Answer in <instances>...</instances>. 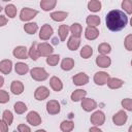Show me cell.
Segmentation results:
<instances>
[{
  "label": "cell",
  "mask_w": 132,
  "mask_h": 132,
  "mask_svg": "<svg viewBox=\"0 0 132 132\" xmlns=\"http://www.w3.org/2000/svg\"><path fill=\"white\" fill-rule=\"evenodd\" d=\"M73 66H74V61L71 58H65V59H63V61L61 63V68L65 71L71 70L73 68Z\"/></svg>",
  "instance_id": "cell-23"
},
{
  "label": "cell",
  "mask_w": 132,
  "mask_h": 132,
  "mask_svg": "<svg viewBox=\"0 0 132 132\" xmlns=\"http://www.w3.org/2000/svg\"><path fill=\"white\" fill-rule=\"evenodd\" d=\"M60 103L57 100H50L46 103V110L50 114H57L60 112Z\"/></svg>",
  "instance_id": "cell-10"
},
{
  "label": "cell",
  "mask_w": 132,
  "mask_h": 132,
  "mask_svg": "<svg viewBox=\"0 0 132 132\" xmlns=\"http://www.w3.org/2000/svg\"><path fill=\"white\" fill-rule=\"evenodd\" d=\"M13 108H14V111H15L16 113H19V114H22V113H24V112L27 110V106H26V104L23 103V102H16V103L14 104Z\"/></svg>",
  "instance_id": "cell-39"
},
{
  "label": "cell",
  "mask_w": 132,
  "mask_h": 132,
  "mask_svg": "<svg viewBox=\"0 0 132 132\" xmlns=\"http://www.w3.org/2000/svg\"><path fill=\"white\" fill-rule=\"evenodd\" d=\"M131 66H132V61H131Z\"/></svg>",
  "instance_id": "cell-53"
},
{
  "label": "cell",
  "mask_w": 132,
  "mask_h": 132,
  "mask_svg": "<svg viewBox=\"0 0 132 132\" xmlns=\"http://www.w3.org/2000/svg\"><path fill=\"white\" fill-rule=\"evenodd\" d=\"M38 13L37 10L35 9H31V8H28V7H25L22 9L21 13H20V19L22 21H30L32 20L36 14Z\"/></svg>",
  "instance_id": "cell-6"
},
{
  "label": "cell",
  "mask_w": 132,
  "mask_h": 132,
  "mask_svg": "<svg viewBox=\"0 0 132 132\" xmlns=\"http://www.w3.org/2000/svg\"><path fill=\"white\" fill-rule=\"evenodd\" d=\"M38 29V26L36 23H28L24 26V30L28 33V34H34Z\"/></svg>",
  "instance_id": "cell-33"
},
{
  "label": "cell",
  "mask_w": 132,
  "mask_h": 132,
  "mask_svg": "<svg viewBox=\"0 0 132 132\" xmlns=\"http://www.w3.org/2000/svg\"><path fill=\"white\" fill-rule=\"evenodd\" d=\"M7 131H8V125L4 121H1L0 122V132H7Z\"/></svg>",
  "instance_id": "cell-45"
},
{
  "label": "cell",
  "mask_w": 132,
  "mask_h": 132,
  "mask_svg": "<svg viewBox=\"0 0 132 132\" xmlns=\"http://www.w3.org/2000/svg\"><path fill=\"white\" fill-rule=\"evenodd\" d=\"M109 74L104 72V71H99V72H96L95 75H94V81L96 85H99V86H103L105 84H107V81L109 80Z\"/></svg>",
  "instance_id": "cell-3"
},
{
  "label": "cell",
  "mask_w": 132,
  "mask_h": 132,
  "mask_svg": "<svg viewBox=\"0 0 132 132\" xmlns=\"http://www.w3.org/2000/svg\"><path fill=\"white\" fill-rule=\"evenodd\" d=\"M86 22L91 27H96L100 24V18L98 15H89L86 19Z\"/></svg>",
  "instance_id": "cell-32"
},
{
  "label": "cell",
  "mask_w": 132,
  "mask_h": 132,
  "mask_svg": "<svg viewBox=\"0 0 132 132\" xmlns=\"http://www.w3.org/2000/svg\"><path fill=\"white\" fill-rule=\"evenodd\" d=\"M90 120H91V123L93 125H95V126H101L105 122V116H104V113L102 111L97 110V111H95L91 116V119Z\"/></svg>",
  "instance_id": "cell-5"
},
{
  "label": "cell",
  "mask_w": 132,
  "mask_h": 132,
  "mask_svg": "<svg viewBox=\"0 0 132 132\" xmlns=\"http://www.w3.org/2000/svg\"><path fill=\"white\" fill-rule=\"evenodd\" d=\"M18 132H31V129L25 124H20L18 126Z\"/></svg>",
  "instance_id": "cell-44"
},
{
  "label": "cell",
  "mask_w": 132,
  "mask_h": 132,
  "mask_svg": "<svg viewBox=\"0 0 132 132\" xmlns=\"http://www.w3.org/2000/svg\"><path fill=\"white\" fill-rule=\"evenodd\" d=\"M3 84H4V82H3V77L1 76V77H0V87H2Z\"/></svg>",
  "instance_id": "cell-48"
},
{
  "label": "cell",
  "mask_w": 132,
  "mask_h": 132,
  "mask_svg": "<svg viewBox=\"0 0 132 132\" xmlns=\"http://www.w3.org/2000/svg\"><path fill=\"white\" fill-rule=\"evenodd\" d=\"M31 77L37 81H42L48 77V73L42 67H35L31 70Z\"/></svg>",
  "instance_id": "cell-2"
},
{
  "label": "cell",
  "mask_w": 132,
  "mask_h": 132,
  "mask_svg": "<svg viewBox=\"0 0 132 132\" xmlns=\"http://www.w3.org/2000/svg\"><path fill=\"white\" fill-rule=\"evenodd\" d=\"M89 132H102V130H100V129L97 128V127H92V128H90Z\"/></svg>",
  "instance_id": "cell-47"
},
{
  "label": "cell",
  "mask_w": 132,
  "mask_h": 132,
  "mask_svg": "<svg viewBox=\"0 0 132 132\" xmlns=\"http://www.w3.org/2000/svg\"><path fill=\"white\" fill-rule=\"evenodd\" d=\"M72 80H73V84L74 85H76V86H82V85L88 84L89 76L86 73H84V72H79V73H77L76 75H74L72 77Z\"/></svg>",
  "instance_id": "cell-12"
},
{
  "label": "cell",
  "mask_w": 132,
  "mask_h": 132,
  "mask_svg": "<svg viewBox=\"0 0 132 132\" xmlns=\"http://www.w3.org/2000/svg\"><path fill=\"white\" fill-rule=\"evenodd\" d=\"M6 23H7L6 18L4 15H0V26H4L6 25Z\"/></svg>",
  "instance_id": "cell-46"
},
{
  "label": "cell",
  "mask_w": 132,
  "mask_h": 132,
  "mask_svg": "<svg viewBox=\"0 0 132 132\" xmlns=\"http://www.w3.org/2000/svg\"><path fill=\"white\" fill-rule=\"evenodd\" d=\"M10 91L14 95H20L24 91V85L20 80H13L11 82V86H10Z\"/></svg>",
  "instance_id": "cell-17"
},
{
  "label": "cell",
  "mask_w": 132,
  "mask_h": 132,
  "mask_svg": "<svg viewBox=\"0 0 132 132\" xmlns=\"http://www.w3.org/2000/svg\"><path fill=\"white\" fill-rule=\"evenodd\" d=\"M37 43L36 42H33V44L31 45L30 50H29V57L33 60V61H36L38 59V57L40 56L39 53H38V48H37Z\"/></svg>",
  "instance_id": "cell-29"
},
{
  "label": "cell",
  "mask_w": 132,
  "mask_h": 132,
  "mask_svg": "<svg viewBox=\"0 0 132 132\" xmlns=\"http://www.w3.org/2000/svg\"><path fill=\"white\" fill-rule=\"evenodd\" d=\"M5 13L9 16V18H14L16 15V8L13 4H8L5 6Z\"/></svg>",
  "instance_id": "cell-36"
},
{
  "label": "cell",
  "mask_w": 132,
  "mask_h": 132,
  "mask_svg": "<svg viewBox=\"0 0 132 132\" xmlns=\"http://www.w3.org/2000/svg\"><path fill=\"white\" fill-rule=\"evenodd\" d=\"M9 100V95L6 91L1 90L0 91V103H6Z\"/></svg>",
  "instance_id": "cell-43"
},
{
  "label": "cell",
  "mask_w": 132,
  "mask_h": 132,
  "mask_svg": "<svg viewBox=\"0 0 132 132\" xmlns=\"http://www.w3.org/2000/svg\"><path fill=\"white\" fill-rule=\"evenodd\" d=\"M11 67H12V63L10 60H2L0 62V71L3 74H8L11 71Z\"/></svg>",
  "instance_id": "cell-19"
},
{
  "label": "cell",
  "mask_w": 132,
  "mask_h": 132,
  "mask_svg": "<svg viewBox=\"0 0 132 132\" xmlns=\"http://www.w3.org/2000/svg\"><path fill=\"white\" fill-rule=\"evenodd\" d=\"M52 35H53V28L51 27V25L44 24L39 31V38L42 40H47Z\"/></svg>",
  "instance_id": "cell-7"
},
{
  "label": "cell",
  "mask_w": 132,
  "mask_h": 132,
  "mask_svg": "<svg viewBox=\"0 0 132 132\" xmlns=\"http://www.w3.org/2000/svg\"><path fill=\"white\" fill-rule=\"evenodd\" d=\"M79 44H80V39L75 36H71L67 42V46L70 51H76L78 48Z\"/></svg>",
  "instance_id": "cell-20"
},
{
  "label": "cell",
  "mask_w": 132,
  "mask_h": 132,
  "mask_svg": "<svg viewBox=\"0 0 132 132\" xmlns=\"http://www.w3.org/2000/svg\"><path fill=\"white\" fill-rule=\"evenodd\" d=\"M125 47L128 51H132V34H129L125 38Z\"/></svg>",
  "instance_id": "cell-42"
},
{
  "label": "cell",
  "mask_w": 132,
  "mask_h": 132,
  "mask_svg": "<svg viewBox=\"0 0 132 132\" xmlns=\"http://www.w3.org/2000/svg\"><path fill=\"white\" fill-rule=\"evenodd\" d=\"M96 64H97L99 67L107 68V67L110 66L111 60H110V58H108V57L105 56V55H99V56L96 58Z\"/></svg>",
  "instance_id": "cell-14"
},
{
  "label": "cell",
  "mask_w": 132,
  "mask_h": 132,
  "mask_svg": "<svg viewBox=\"0 0 132 132\" xmlns=\"http://www.w3.org/2000/svg\"><path fill=\"white\" fill-rule=\"evenodd\" d=\"M130 25H131V27H132V18H131V21H130Z\"/></svg>",
  "instance_id": "cell-52"
},
{
  "label": "cell",
  "mask_w": 132,
  "mask_h": 132,
  "mask_svg": "<svg viewBox=\"0 0 132 132\" xmlns=\"http://www.w3.org/2000/svg\"><path fill=\"white\" fill-rule=\"evenodd\" d=\"M92 54H93V48H92L91 46H89V45H85V46L80 50V56H81V58H84V59L90 58V57L92 56Z\"/></svg>",
  "instance_id": "cell-34"
},
{
  "label": "cell",
  "mask_w": 132,
  "mask_h": 132,
  "mask_svg": "<svg viewBox=\"0 0 132 132\" xmlns=\"http://www.w3.org/2000/svg\"><path fill=\"white\" fill-rule=\"evenodd\" d=\"M87 95V92L85 90H81V89H77L75 90L72 94H71V100L74 101V102H77L79 101L80 99H84V97Z\"/></svg>",
  "instance_id": "cell-22"
},
{
  "label": "cell",
  "mask_w": 132,
  "mask_h": 132,
  "mask_svg": "<svg viewBox=\"0 0 132 132\" xmlns=\"http://www.w3.org/2000/svg\"><path fill=\"white\" fill-rule=\"evenodd\" d=\"M70 31L72 33V36H75V37L79 38V36L81 35V32H82V28L78 23H74V24L71 25Z\"/></svg>",
  "instance_id": "cell-30"
},
{
  "label": "cell",
  "mask_w": 132,
  "mask_h": 132,
  "mask_svg": "<svg viewBox=\"0 0 132 132\" xmlns=\"http://www.w3.org/2000/svg\"><path fill=\"white\" fill-rule=\"evenodd\" d=\"M81 107L85 111H91V110H94L97 107V103L94 99L84 98L82 101H81Z\"/></svg>",
  "instance_id": "cell-11"
},
{
  "label": "cell",
  "mask_w": 132,
  "mask_h": 132,
  "mask_svg": "<svg viewBox=\"0 0 132 132\" xmlns=\"http://www.w3.org/2000/svg\"><path fill=\"white\" fill-rule=\"evenodd\" d=\"M105 23H106V27L110 31L117 32V31H121L126 27L128 23V18L122 10L113 9L106 14Z\"/></svg>",
  "instance_id": "cell-1"
},
{
  "label": "cell",
  "mask_w": 132,
  "mask_h": 132,
  "mask_svg": "<svg viewBox=\"0 0 132 132\" xmlns=\"http://www.w3.org/2000/svg\"><path fill=\"white\" fill-rule=\"evenodd\" d=\"M13 56L15 58H18V59H27L28 56H29V53H28L26 46L20 45V46L14 47V50H13Z\"/></svg>",
  "instance_id": "cell-13"
},
{
  "label": "cell",
  "mask_w": 132,
  "mask_h": 132,
  "mask_svg": "<svg viewBox=\"0 0 132 132\" xmlns=\"http://www.w3.org/2000/svg\"><path fill=\"white\" fill-rule=\"evenodd\" d=\"M110 51H111V47H110V45H109L108 43H106V42H103V43L99 44V46H98V52H99L101 55H107V54L110 53Z\"/></svg>",
  "instance_id": "cell-37"
},
{
  "label": "cell",
  "mask_w": 132,
  "mask_h": 132,
  "mask_svg": "<svg viewBox=\"0 0 132 132\" xmlns=\"http://www.w3.org/2000/svg\"><path fill=\"white\" fill-rule=\"evenodd\" d=\"M2 121H4L8 126L11 125L12 121H13V116L11 113L10 110H4L2 113Z\"/></svg>",
  "instance_id": "cell-35"
},
{
  "label": "cell",
  "mask_w": 132,
  "mask_h": 132,
  "mask_svg": "<svg viewBox=\"0 0 132 132\" xmlns=\"http://www.w3.org/2000/svg\"><path fill=\"white\" fill-rule=\"evenodd\" d=\"M27 121L32 126H37V125L41 124V118L36 111H30L27 116Z\"/></svg>",
  "instance_id": "cell-15"
},
{
  "label": "cell",
  "mask_w": 132,
  "mask_h": 132,
  "mask_svg": "<svg viewBox=\"0 0 132 132\" xmlns=\"http://www.w3.org/2000/svg\"><path fill=\"white\" fill-rule=\"evenodd\" d=\"M56 4H57V1L56 0H42L40 2V7L44 11H50L53 8H55Z\"/></svg>",
  "instance_id": "cell-21"
},
{
  "label": "cell",
  "mask_w": 132,
  "mask_h": 132,
  "mask_svg": "<svg viewBox=\"0 0 132 132\" xmlns=\"http://www.w3.org/2000/svg\"><path fill=\"white\" fill-rule=\"evenodd\" d=\"M14 68H15V72L18 74H20V75H24L29 71V66L27 64H25V63H22V62L16 63Z\"/></svg>",
  "instance_id": "cell-24"
},
{
  "label": "cell",
  "mask_w": 132,
  "mask_h": 132,
  "mask_svg": "<svg viewBox=\"0 0 132 132\" xmlns=\"http://www.w3.org/2000/svg\"><path fill=\"white\" fill-rule=\"evenodd\" d=\"M127 119H128V116H127V113H126L124 110L118 111V112L112 117V121H113V123H114L117 126H122V125H124V124L126 123Z\"/></svg>",
  "instance_id": "cell-9"
},
{
  "label": "cell",
  "mask_w": 132,
  "mask_h": 132,
  "mask_svg": "<svg viewBox=\"0 0 132 132\" xmlns=\"http://www.w3.org/2000/svg\"><path fill=\"white\" fill-rule=\"evenodd\" d=\"M74 128V123L72 121H63L60 124V129L63 132H71Z\"/></svg>",
  "instance_id": "cell-26"
},
{
  "label": "cell",
  "mask_w": 132,
  "mask_h": 132,
  "mask_svg": "<svg viewBox=\"0 0 132 132\" xmlns=\"http://www.w3.org/2000/svg\"><path fill=\"white\" fill-rule=\"evenodd\" d=\"M99 35V31L96 27H91V26H88L86 28V31H85V36L87 39L89 40H94L98 37Z\"/></svg>",
  "instance_id": "cell-16"
},
{
  "label": "cell",
  "mask_w": 132,
  "mask_h": 132,
  "mask_svg": "<svg viewBox=\"0 0 132 132\" xmlns=\"http://www.w3.org/2000/svg\"><path fill=\"white\" fill-rule=\"evenodd\" d=\"M53 43H54V44H57V43H58V41H57V38H54V40H53Z\"/></svg>",
  "instance_id": "cell-49"
},
{
  "label": "cell",
  "mask_w": 132,
  "mask_h": 132,
  "mask_svg": "<svg viewBox=\"0 0 132 132\" xmlns=\"http://www.w3.org/2000/svg\"><path fill=\"white\" fill-rule=\"evenodd\" d=\"M69 30H70V28H69L67 25H61V26L59 27L58 34H59V36H60L61 41H64V40L66 39V37H67V35H68V33H69Z\"/></svg>",
  "instance_id": "cell-28"
},
{
  "label": "cell",
  "mask_w": 132,
  "mask_h": 132,
  "mask_svg": "<svg viewBox=\"0 0 132 132\" xmlns=\"http://www.w3.org/2000/svg\"><path fill=\"white\" fill-rule=\"evenodd\" d=\"M60 61V56L59 55H51L46 58V63L50 66H56Z\"/></svg>",
  "instance_id": "cell-38"
},
{
  "label": "cell",
  "mask_w": 132,
  "mask_h": 132,
  "mask_svg": "<svg viewBox=\"0 0 132 132\" xmlns=\"http://www.w3.org/2000/svg\"><path fill=\"white\" fill-rule=\"evenodd\" d=\"M129 132H132V125L129 127Z\"/></svg>",
  "instance_id": "cell-51"
},
{
  "label": "cell",
  "mask_w": 132,
  "mask_h": 132,
  "mask_svg": "<svg viewBox=\"0 0 132 132\" xmlns=\"http://www.w3.org/2000/svg\"><path fill=\"white\" fill-rule=\"evenodd\" d=\"M37 48H38V53H39V55L40 56H43V57H48V56H51L52 54H53V47H52V45H50L48 43H45V42H43V43H39L38 45H37Z\"/></svg>",
  "instance_id": "cell-8"
},
{
  "label": "cell",
  "mask_w": 132,
  "mask_h": 132,
  "mask_svg": "<svg viewBox=\"0 0 132 132\" xmlns=\"http://www.w3.org/2000/svg\"><path fill=\"white\" fill-rule=\"evenodd\" d=\"M50 85H51L52 89H53L54 91H56V92H59V91H61V90L63 89V84H62L61 79H60L59 77H57V76L51 77V79H50Z\"/></svg>",
  "instance_id": "cell-18"
},
{
  "label": "cell",
  "mask_w": 132,
  "mask_h": 132,
  "mask_svg": "<svg viewBox=\"0 0 132 132\" xmlns=\"http://www.w3.org/2000/svg\"><path fill=\"white\" fill-rule=\"evenodd\" d=\"M122 7L127 13H132V1L131 0H124L122 2Z\"/></svg>",
  "instance_id": "cell-40"
},
{
  "label": "cell",
  "mask_w": 132,
  "mask_h": 132,
  "mask_svg": "<svg viewBox=\"0 0 132 132\" xmlns=\"http://www.w3.org/2000/svg\"><path fill=\"white\" fill-rule=\"evenodd\" d=\"M36 132H46L45 130H43V129H39V130H37Z\"/></svg>",
  "instance_id": "cell-50"
},
{
  "label": "cell",
  "mask_w": 132,
  "mask_h": 132,
  "mask_svg": "<svg viewBox=\"0 0 132 132\" xmlns=\"http://www.w3.org/2000/svg\"><path fill=\"white\" fill-rule=\"evenodd\" d=\"M67 15H68V13L65 11H55V12L51 13L52 20H54L56 22H61V21L65 20L67 18Z\"/></svg>",
  "instance_id": "cell-27"
},
{
  "label": "cell",
  "mask_w": 132,
  "mask_h": 132,
  "mask_svg": "<svg viewBox=\"0 0 132 132\" xmlns=\"http://www.w3.org/2000/svg\"><path fill=\"white\" fill-rule=\"evenodd\" d=\"M124 85V81L120 78H116V77H111L109 78V80L107 81V86L110 89H119Z\"/></svg>",
  "instance_id": "cell-25"
},
{
  "label": "cell",
  "mask_w": 132,
  "mask_h": 132,
  "mask_svg": "<svg viewBox=\"0 0 132 132\" xmlns=\"http://www.w3.org/2000/svg\"><path fill=\"white\" fill-rule=\"evenodd\" d=\"M50 96V91L46 87L44 86H41V87H38L36 90H35V93H34V97L36 100L38 101H42L44 99H46L47 97Z\"/></svg>",
  "instance_id": "cell-4"
},
{
  "label": "cell",
  "mask_w": 132,
  "mask_h": 132,
  "mask_svg": "<svg viewBox=\"0 0 132 132\" xmlns=\"http://www.w3.org/2000/svg\"><path fill=\"white\" fill-rule=\"evenodd\" d=\"M88 8H89V10L94 11V12L99 11L101 9V2L98 0H91L88 3Z\"/></svg>",
  "instance_id": "cell-31"
},
{
  "label": "cell",
  "mask_w": 132,
  "mask_h": 132,
  "mask_svg": "<svg viewBox=\"0 0 132 132\" xmlns=\"http://www.w3.org/2000/svg\"><path fill=\"white\" fill-rule=\"evenodd\" d=\"M122 106L126 109V110H129V111H132V99L130 98H125L122 100Z\"/></svg>",
  "instance_id": "cell-41"
}]
</instances>
